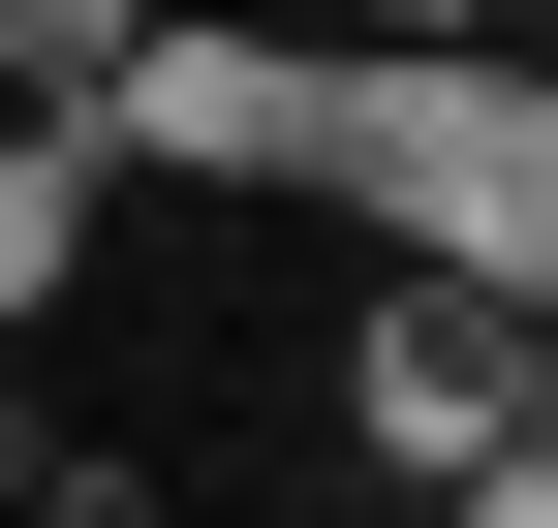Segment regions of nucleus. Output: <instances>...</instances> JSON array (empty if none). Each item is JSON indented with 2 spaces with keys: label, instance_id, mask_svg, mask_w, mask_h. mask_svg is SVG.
Wrapping results in <instances>:
<instances>
[{
  "label": "nucleus",
  "instance_id": "nucleus-1",
  "mask_svg": "<svg viewBox=\"0 0 558 528\" xmlns=\"http://www.w3.org/2000/svg\"><path fill=\"white\" fill-rule=\"evenodd\" d=\"M279 187H341V218H403L435 280H527V311H558V94H527L497 32H373V62H311Z\"/></svg>",
  "mask_w": 558,
  "mask_h": 528
},
{
  "label": "nucleus",
  "instance_id": "nucleus-5",
  "mask_svg": "<svg viewBox=\"0 0 558 528\" xmlns=\"http://www.w3.org/2000/svg\"><path fill=\"white\" fill-rule=\"evenodd\" d=\"M156 32V0H0V124H94V62Z\"/></svg>",
  "mask_w": 558,
  "mask_h": 528
},
{
  "label": "nucleus",
  "instance_id": "nucleus-6",
  "mask_svg": "<svg viewBox=\"0 0 558 528\" xmlns=\"http://www.w3.org/2000/svg\"><path fill=\"white\" fill-rule=\"evenodd\" d=\"M0 497L32 528H156V467H94V435H0Z\"/></svg>",
  "mask_w": 558,
  "mask_h": 528
},
{
  "label": "nucleus",
  "instance_id": "nucleus-3",
  "mask_svg": "<svg viewBox=\"0 0 558 528\" xmlns=\"http://www.w3.org/2000/svg\"><path fill=\"white\" fill-rule=\"evenodd\" d=\"M279 124H311V62L279 32H186V0L94 62V187H279Z\"/></svg>",
  "mask_w": 558,
  "mask_h": 528
},
{
  "label": "nucleus",
  "instance_id": "nucleus-7",
  "mask_svg": "<svg viewBox=\"0 0 558 528\" xmlns=\"http://www.w3.org/2000/svg\"><path fill=\"white\" fill-rule=\"evenodd\" d=\"M373 32H497V0H373Z\"/></svg>",
  "mask_w": 558,
  "mask_h": 528
},
{
  "label": "nucleus",
  "instance_id": "nucleus-2",
  "mask_svg": "<svg viewBox=\"0 0 558 528\" xmlns=\"http://www.w3.org/2000/svg\"><path fill=\"white\" fill-rule=\"evenodd\" d=\"M341 435H373L403 497H497V467H558V311L403 249V280H373V343H341Z\"/></svg>",
  "mask_w": 558,
  "mask_h": 528
},
{
  "label": "nucleus",
  "instance_id": "nucleus-4",
  "mask_svg": "<svg viewBox=\"0 0 558 528\" xmlns=\"http://www.w3.org/2000/svg\"><path fill=\"white\" fill-rule=\"evenodd\" d=\"M94 280V124H0V343Z\"/></svg>",
  "mask_w": 558,
  "mask_h": 528
}]
</instances>
